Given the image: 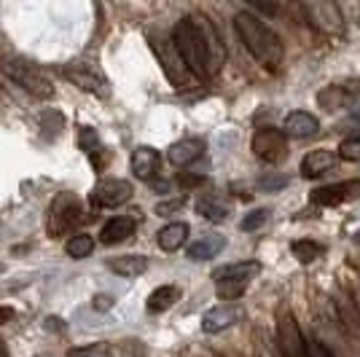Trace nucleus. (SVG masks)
I'll list each match as a JSON object with an SVG mask.
<instances>
[{
  "label": "nucleus",
  "mask_w": 360,
  "mask_h": 357,
  "mask_svg": "<svg viewBox=\"0 0 360 357\" xmlns=\"http://www.w3.org/2000/svg\"><path fill=\"white\" fill-rule=\"evenodd\" d=\"M277 352L283 357H304V336L299 323L290 312H280L277 317Z\"/></svg>",
  "instance_id": "6e6552de"
},
{
  "label": "nucleus",
  "mask_w": 360,
  "mask_h": 357,
  "mask_svg": "<svg viewBox=\"0 0 360 357\" xmlns=\"http://www.w3.org/2000/svg\"><path fill=\"white\" fill-rule=\"evenodd\" d=\"M224 247H226V239L221 237V234H205L199 242H194V245L188 247V261H194V264L210 261V258H215Z\"/></svg>",
  "instance_id": "aec40b11"
},
{
  "label": "nucleus",
  "mask_w": 360,
  "mask_h": 357,
  "mask_svg": "<svg viewBox=\"0 0 360 357\" xmlns=\"http://www.w3.org/2000/svg\"><path fill=\"white\" fill-rule=\"evenodd\" d=\"M242 317H245V309L234 301H226V304H218L212 306L210 312H205L202 317V330L205 333H221L226 327L237 325Z\"/></svg>",
  "instance_id": "9b49d317"
},
{
  "label": "nucleus",
  "mask_w": 360,
  "mask_h": 357,
  "mask_svg": "<svg viewBox=\"0 0 360 357\" xmlns=\"http://www.w3.org/2000/svg\"><path fill=\"white\" fill-rule=\"evenodd\" d=\"M110 306H113V298H110V296H97V298H94V309L105 312V309H110Z\"/></svg>",
  "instance_id": "f704fd0d"
},
{
  "label": "nucleus",
  "mask_w": 360,
  "mask_h": 357,
  "mask_svg": "<svg viewBox=\"0 0 360 357\" xmlns=\"http://www.w3.org/2000/svg\"><path fill=\"white\" fill-rule=\"evenodd\" d=\"M339 164V156L333 153V150H326V148H317V150H309L304 159H301V178H320V175H326L330 172L333 167Z\"/></svg>",
  "instance_id": "4468645a"
},
{
  "label": "nucleus",
  "mask_w": 360,
  "mask_h": 357,
  "mask_svg": "<svg viewBox=\"0 0 360 357\" xmlns=\"http://www.w3.org/2000/svg\"><path fill=\"white\" fill-rule=\"evenodd\" d=\"M159 167H162V159H159V150L150 148V145H140L132 153V172H135L140 180H153L159 175Z\"/></svg>",
  "instance_id": "f3484780"
},
{
  "label": "nucleus",
  "mask_w": 360,
  "mask_h": 357,
  "mask_svg": "<svg viewBox=\"0 0 360 357\" xmlns=\"http://www.w3.org/2000/svg\"><path fill=\"white\" fill-rule=\"evenodd\" d=\"M261 357H283V355L277 352V346H269V342H266V346L261 349Z\"/></svg>",
  "instance_id": "e433bc0d"
},
{
  "label": "nucleus",
  "mask_w": 360,
  "mask_h": 357,
  "mask_svg": "<svg viewBox=\"0 0 360 357\" xmlns=\"http://www.w3.org/2000/svg\"><path fill=\"white\" fill-rule=\"evenodd\" d=\"M108 266H110V271H116L119 277H137V274H143L148 268V258L146 255H119Z\"/></svg>",
  "instance_id": "b1692460"
},
{
  "label": "nucleus",
  "mask_w": 360,
  "mask_h": 357,
  "mask_svg": "<svg viewBox=\"0 0 360 357\" xmlns=\"http://www.w3.org/2000/svg\"><path fill=\"white\" fill-rule=\"evenodd\" d=\"M336 156L345 159V162H360V134L342 140V145H339V150H336Z\"/></svg>",
  "instance_id": "c756f323"
},
{
  "label": "nucleus",
  "mask_w": 360,
  "mask_h": 357,
  "mask_svg": "<svg viewBox=\"0 0 360 357\" xmlns=\"http://www.w3.org/2000/svg\"><path fill=\"white\" fill-rule=\"evenodd\" d=\"M304 357H333V352L320 339H304Z\"/></svg>",
  "instance_id": "2f4dec72"
},
{
  "label": "nucleus",
  "mask_w": 360,
  "mask_h": 357,
  "mask_svg": "<svg viewBox=\"0 0 360 357\" xmlns=\"http://www.w3.org/2000/svg\"><path fill=\"white\" fill-rule=\"evenodd\" d=\"M234 27L240 32L245 48H248L266 70H277V67L283 65L285 46L280 41V35L271 30L261 16L250 14V11H240V14L234 16Z\"/></svg>",
  "instance_id": "f03ea898"
},
{
  "label": "nucleus",
  "mask_w": 360,
  "mask_h": 357,
  "mask_svg": "<svg viewBox=\"0 0 360 357\" xmlns=\"http://www.w3.org/2000/svg\"><path fill=\"white\" fill-rule=\"evenodd\" d=\"M186 239H188V223H169V226H165L159 234H156L159 247H162V250H167V253H175V250H180V247L186 245Z\"/></svg>",
  "instance_id": "4be33fe9"
},
{
  "label": "nucleus",
  "mask_w": 360,
  "mask_h": 357,
  "mask_svg": "<svg viewBox=\"0 0 360 357\" xmlns=\"http://www.w3.org/2000/svg\"><path fill=\"white\" fill-rule=\"evenodd\" d=\"M317 103L326 110H342V108L352 103V91H349V86H339V84L336 86H326L317 94Z\"/></svg>",
  "instance_id": "5701e85b"
},
{
  "label": "nucleus",
  "mask_w": 360,
  "mask_h": 357,
  "mask_svg": "<svg viewBox=\"0 0 360 357\" xmlns=\"http://www.w3.org/2000/svg\"><path fill=\"white\" fill-rule=\"evenodd\" d=\"M11 317H14V309H11V306H0V325H6Z\"/></svg>",
  "instance_id": "c9c22d12"
},
{
  "label": "nucleus",
  "mask_w": 360,
  "mask_h": 357,
  "mask_svg": "<svg viewBox=\"0 0 360 357\" xmlns=\"http://www.w3.org/2000/svg\"><path fill=\"white\" fill-rule=\"evenodd\" d=\"M150 46H153V51H156V57L162 62V70L165 75L169 78V84L175 86V89H194L196 86V78L188 73V67L183 65V60L178 57V51H175V46L172 41H167V38H150Z\"/></svg>",
  "instance_id": "39448f33"
},
{
  "label": "nucleus",
  "mask_w": 360,
  "mask_h": 357,
  "mask_svg": "<svg viewBox=\"0 0 360 357\" xmlns=\"http://www.w3.org/2000/svg\"><path fill=\"white\" fill-rule=\"evenodd\" d=\"M352 116L360 121V100H355V105H352Z\"/></svg>",
  "instance_id": "4c0bfd02"
},
{
  "label": "nucleus",
  "mask_w": 360,
  "mask_h": 357,
  "mask_svg": "<svg viewBox=\"0 0 360 357\" xmlns=\"http://www.w3.org/2000/svg\"><path fill=\"white\" fill-rule=\"evenodd\" d=\"M258 186H261V188H266V191H274V188L285 186V178H261L258 180Z\"/></svg>",
  "instance_id": "72a5a7b5"
},
{
  "label": "nucleus",
  "mask_w": 360,
  "mask_h": 357,
  "mask_svg": "<svg viewBox=\"0 0 360 357\" xmlns=\"http://www.w3.org/2000/svg\"><path fill=\"white\" fill-rule=\"evenodd\" d=\"M355 239H358V242H360V231H358V234H355Z\"/></svg>",
  "instance_id": "a19ab883"
},
{
  "label": "nucleus",
  "mask_w": 360,
  "mask_h": 357,
  "mask_svg": "<svg viewBox=\"0 0 360 357\" xmlns=\"http://www.w3.org/2000/svg\"><path fill=\"white\" fill-rule=\"evenodd\" d=\"M62 75H65L68 81H73L78 89L89 91V94H97V97H105V94H108V81L97 73L91 65L73 62V65L62 67Z\"/></svg>",
  "instance_id": "9d476101"
},
{
  "label": "nucleus",
  "mask_w": 360,
  "mask_h": 357,
  "mask_svg": "<svg viewBox=\"0 0 360 357\" xmlns=\"http://www.w3.org/2000/svg\"><path fill=\"white\" fill-rule=\"evenodd\" d=\"M132 199V183L124 178H105L100 180L91 191V202L103 209H116Z\"/></svg>",
  "instance_id": "0eeeda50"
},
{
  "label": "nucleus",
  "mask_w": 360,
  "mask_h": 357,
  "mask_svg": "<svg viewBox=\"0 0 360 357\" xmlns=\"http://www.w3.org/2000/svg\"><path fill=\"white\" fill-rule=\"evenodd\" d=\"M81 221H84V207H81L75 194H60L51 202V209H49V234H51V239L70 234L75 226H81Z\"/></svg>",
  "instance_id": "20e7f679"
},
{
  "label": "nucleus",
  "mask_w": 360,
  "mask_h": 357,
  "mask_svg": "<svg viewBox=\"0 0 360 357\" xmlns=\"http://www.w3.org/2000/svg\"><path fill=\"white\" fill-rule=\"evenodd\" d=\"M132 234H135V221L127 218V215H116V218H110V221L103 226L100 242H103V245H121V242H127Z\"/></svg>",
  "instance_id": "a211bd4d"
},
{
  "label": "nucleus",
  "mask_w": 360,
  "mask_h": 357,
  "mask_svg": "<svg viewBox=\"0 0 360 357\" xmlns=\"http://www.w3.org/2000/svg\"><path fill=\"white\" fill-rule=\"evenodd\" d=\"M172 46L178 51L183 65L188 67V73L196 81H207L221 70L226 60V48L218 30L212 27V22L205 14L183 16L175 30H172Z\"/></svg>",
  "instance_id": "f257e3e1"
},
{
  "label": "nucleus",
  "mask_w": 360,
  "mask_h": 357,
  "mask_svg": "<svg viewBox=\"0 0 360 357\" xmlns=\"http://www.w3.org/2000/svg\"><path fill=\"white\" fill-rule=\"evenodd\" d=\"M78 143H81V148H84V153H89L91 164L97 162V153H103V145H100V137H97V132L94 129H89V126H84L81 129V134H78Z\"/></svg>",
  "instance_id": "cd10ccee"
},
{
  "label": "nucleus",
  "mask_w": 360,
  "mask_h": 357,
  "mask_svg": "<svg viewBox=\"0 0 360 357\" xmlns=\"http://www.w3.org/2000/svg\"><path fill=\"white\" fill-rule=\"evenodd\" d=\"M0 73L6 75V78H11L16 86L30 91L32 97H38V100H51V97H54V84H51V78H49L44 70H38L32 62L8 57V60L0 62Z\"/></svg>",
  "instance_id": "7ed1b4c3"
},
{
  "label": "nucleus",
  "mask_w": 360,
  "mask_h": 357,
  "mask_svg": "<svg viewBox=\"0 0 360 357\" xmlns=\"http://www.w3.org/2000/svg\"><path fill=\"white\" fill-rule=\"evenodd\" d=\"M266 221H269V209H253L250 215H245V218H242L240 228L242 231H255V228H261Z\"/></svg>",
  "instance_id": "7c9ffc66"
},
{
  "label": "nucleus",
  "mask_w": 360,
  "mask_h": 357,
  "mask_svg": "<svg viewBox=\"0 0 360 357\" xmlns=\"http://www.w3.org/2000/svg\"><path fill=\"white\" fill-rule=\"evenodd\" d=\"M196 212L205 215L212 223H224L226 218L231 215V202H226L224 196L218 194H207L196 202Z\"/></svg>",
  "instance_id": "6ab92c4d"
},
{
  "label": "nucleus",
  "mask_w": 360,
  "mask_h": 357,
  "mask_svg": "<svg viewBox=\"0 0 360 357\" xmlns=\"http://www.w3.org/2000/svg\"><path fill=\"white\" fill-rule=\"evenodd\" d=\"M304 14L312 22V27L326 35H339L345 27V19L336 3H304Z\"/></svg>",
  "instance_id": "1a4fd4ad"
},
{
  "label": "nucleus",
  "mask_w": 360,
  "mask_h": 357,
  "mask_svg": "<svg viewBox=\"0 0 360 357\" xmlns=\"http://www.w3.org/2000/svg\"><path fill=\"white\" fill-rule=\"evenodd\" d=\"M186 205V196H178V199H169V202H162V205H156V212L159 215H169V212H175Z\"/></svg>",
  "instance_id": "473e14b6"
},
{
  "label": "nucleus",
  "mask_w": 360,
  "mask_h": 357,
  "mask_svg": "<svg viewBox=\"0 0 360 357\" xmlns=\"http://www.w3.org/2000/svg\"><path fill=\"white\" fill-rule=\"evenodd\" d=\"M261 274V264L258 261H240V264H229V266H221L212 271V280L218 283H240V285H250L253 277Z\"/></svg>",
  "instance_id": "ddd939ff"
},
{
  "label": "nucleus",
  "mask_w": 360,
  "mask_h": 357,
  "mask_svg": "<svg viewBox=\"0 0 360 357\" xmlns=\"http://www.w3.org/2000/svg\"><path fill=\"white\" fill-rule=\"evenodd\" d=\"M178 301H180V287H175V285H162V287H156L148 296V312H153V314L167 312V309L175 306Z\"/></svg>",
  "instance_id": "393cba45"
},
{
  "label": "nucleus",
  "mask_w": 360,
  "mask_h": 357,
  "mask_svg": "<svg viewBox=\"0 0 360 357\" xmlns=\"http://www.w3.org/2000/svg\"><path fill=\"white\" fill-rule=\"evenodd\" d=\"M202 357H215V355H202Z\"/></svg>",
  "instance_id": "79ce46f5"
},
{
  "label": "nucleus",
  "mask_w": 360,
  "mask_h": 357,
  "mask_svg": "<svg viewBox=\"0 0 360 357\" xmlns=\"http://www.w3.org/2000/svg\"><path fill=\"white\" fill-rule=\"evenodd\" d=\"M253 153L266 164L283 162L288 153V137L283 134V129L261 126V129H255V134H253Z\"/></svg>",
  "instance_id": "423d86ee"
},
{
  "label": "nucleus",
  "mask_w": 360,
  "mask_h": 357,
  "mask_svg": "<svg viewBox=\"0 0 360 357\" xmlns=\"http://www.w3.org/2000/svg\"><path fill=\"white\" fill-rule=\"evenodd\" d=\"M202 153H205V143H202L199 137H183V140L169 145L167 159L175 164V167H188V164H194Z\"/></svg>",
  "instance_id": "dca6fc26"
},
{
  "label": "nucleus",
  "mask_w": 360,
  "mask_h": 357,
  "mask_svg": "<svg viewBox=\"0 0 360 357\" xmlns=\"http://www.w3.org/2000/svg\"><path fill=\"white\" fill-rule=\"evenodd\" d=\"M65 250H68V255H70V258L81 261V258H86V255L94 250V239H91L89 234H75V237L68 239Z\"/></svg>",
  "instance_id": "a878e982"
},
{
  "label": "nucleus",
  "mask_w": 360,
  "mask_h": 357,
  "mask_svg": "<svg viewBox=\"0 0 360 357\" xmlns=\"http://www.w3.org/2000/svg\"><path fill=\"white\" fill-rule=\"evenodd\" d=\"M336 312H339V320H342V325L347 327V333L355 336L360 342V312H358V306H355V301H352V296L336 293Z\"/></svg>",
  "instance_id": "412c9836"
},
{
  "label": "nucleus",
  "mask_w": 360,
  "mask_h": 357,
  "mask_svg": "<svg viewBox=\"0 0 360 357\" xmlns=\"http://www.w3.org/2000/svg\"><path fill=\"white\" fill-rule=\"evenodd\" d=\"M352 301H355V306H358V312H360V287L352 293Z\"/></svg>",
  "instance_id": "58836bf2"
},
{
  "label": "nucleus",
  "mask_w": 360,
  "mask_h": 357,
  "mask_svg": "<svg viewBox=\"0 0 360 357\" xmlns=\"http://www.w3.org/2000/svg\"><path fill=\"white\" fill-rule=\"evenodd\" d=\"M70 357H110V344L108 342L84 344V346L70 349Z\"/></svg>",
  "instance_id": "c85d7f7f"
},
{
  "label": "nucleus",
  "mask_w": 360,
  "mask_h": 357,
  "mask_svg": "<svg viewBox=\"0 0 360 357\" xmlns=\"http://www.w3.org/2000/svg\"><path fill=\"white\" fill-rule=\"evenodd\" d=\"M0 357H8V349H6V344L0 342Z\"/></svg>",
  "instance_id": "ea45409f"
},
{
  "label": "nucleus",
  "mask_w": 360,
  "mask_h": 357,
  "mask_svg": "<svg viewBox=\"0 0 360 357\" xmlns=\"http://www.w3.org/2000/svg\"><path fill=\"white\" fill-rule=\"evenodd\" d=\"M360 196V178L355 180H345V183H333V186H323L312 194V202L320 205V207H336L342 202H349V199H358Z\"/></svg>",
  "instance_id": "f8f14e48"
},
{
  "label": "nucleus",
  "mask_w": 360,
  "mask_h": 357,
  "mask_svg": "<svg viewBox=\"0 0 360 357\" xmlns=\"http://www.w3.org/2000/svg\"><path fill=\"white\" fill-rule=\"evenodd\" d=\"M293 255L299 258V264H312L323 255V245H317L312 239H299L293 242Z\"/></svg>",
  "instance_id": "bb28decb"
},
{
  "label": "nucleus",
  "mask_w": 360,
  "mask_h": 357,
  "mask_svg": "<svg viewBox=\"0 0 360 357\" xmlns=\"http://www.w3.org/2000/svg\"><path fill=\"white\" fill-rule=\"evenodd\" d=\"M320 132V121L312 116V113H307V110H293V113H288L285 121H283V134L285 137H315Z\"/></svg>",
  "instance_id": "2eb2a0df"
}]
</instances>
